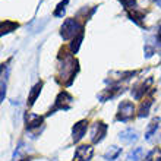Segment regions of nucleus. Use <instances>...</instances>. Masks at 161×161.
<instances>
[{
	"label": "nucleus",
	"instance_id": "nucleus-5",
	"mask_svg": "<svg viewBox=\"0 0 161 161\" xmlns=\"http://www.w3.org/2000/svg\"><path fill=\"white\" fill-rule=\"evenodd\" d=\"M107 133V125L103 122H95L92 126V132H91V141L92 144H98L101 142L103 138Z\"/></svg>",
	"mask_w": 161,
	"mask_h": 161
},
{
	"label": "nucleus",
	"instance_id": "nucleus-18",
	"mask_svg": "<svg viewBox=\"0 0 161 161\" xmlns=\"http://www.w3.org/2000/svg\"><path fill=\"white\" fill-rule=\"evenodd\" d=\"M120 153H122V149H120V148H117V147H111V148L108 149L106 154H104V158H106V160H108V161H114L116 158L120 155Z\"/></svg>",
	"mask_w": 161,
	"mask_h": 161
},
{
	"label": "nucleus",
	"instance_id": "nucleus-13",
	"mask_svg": "<svg viewBox=\"0 0 161 161\" xmlns=\"http://www.w3.org/2000/svg\"><path fill=\"white\" fill-rule=\"evenodd\" d=\"M82 40H84V31H80L79 34H78L76 37L72 40L70 46H69V50L72 51L73 54H76V53H78V50H79L80 44H82Z\"/></svg>",
	"mask_w": 161,
	"mask_h": 161
},
{
	"label": "nucleus",
	"instance_id": "nucleus-9",
	"mask_svg": "<svg viewBox=\"0 0 161 161\" xmlns=\"http://www.w3.org/2000/svg\"><path fill=\"white\" fill-rule=\"evenodd\" d=\"M151 84H153V79L149 78L147 82H141V84L135 85L133 89H132V95H133V98H135V100H141V98L145 95V92L148 91V86Z\"/></svg>",
	"mask_w": 161,
	"mask_h": 161
},
{
	"label": "nucleus",
	"instance_id": "nucleus-11",
	"mask_svg": "<svg viewBox=\"0 0 161 161\" xmlns=\"http://www.w3.org/2000/svg\"><path fill=\"white\" fill-rule=\"evenodd\" d=\"M127 16H129V19L130 21H133L135 24H138V25H144L142 24V19H145V12H142V10H127Z\"/></svg>",
	"mask_w": 161,
	"mask_h": 161
},
{
	"label": "nucleus",
	"instance_id": "nucleus-6",
	"mask_svg": "<svg viewBox=\"0 0 161 161\" xmlns=\"http://www.w3.org/2000/svg\"><path fill=\"white\" fill-rule=\"evenodd\" d=\"M92 154H94V148L91 145H80L75 151L73 161H89L92 158Z\"/></svg>",
	"mask_w": 161,
	"mask_h": 161
},
{
	"label": "nucleus",
	"instance_id": "nucleus-10",
	"mask_svg": "<svg viewBox=\"0 0 161 161\" xmlns=\"http://www.w3.org/2000/svg\"><path fill=\"white\" fill-rule=\"evenodd\" d=\"M120 141L125 142V144H133L136 139H138V133H136L133 129H126L120 133Z\"/></svg>",
	"mask_w": 161,
	"mask_h": 161
},
{
	"label": "nucleus",
	"instance_id": "nucleus-7",
	"mask_svg": "<svg viewBox=\"0 0 161 161\" xmlns=\"http://www.w3.org/2000/svg\"><path fill=\"white\" fill-rule=\"evenodd\" d=\"M86 129H88V120H80V122H78L76 125L73 126V129H72V138H73V142H75V144H76V142H79V141L84 138Z\"/></svg>",
	"mask_w": 161,
	"mask_h": 161
},
{
	"label": "nucleus",
	"instance_id": "nucleus-21",
	"mask_svg": "<svg viewBox=\"0 0 161 161\" xmlns=\"http://www.w3.org/2000/svg\"><path fill=\"white\" fill-rule=\"evenodd\" d=\"M158 40L161 41V28H160V31H158Z\"/></svg>",
	"mask_w": 161,
	"mask_h": 161
},
{
	"label": "nucleus",
	"instance_id": "nucleus-4",
	"mask_svg": "<svg viewBox=\"0 0 161 161\" xmlns=\"http://www.w3.org/2000/svg\"><path fill=\"white\" fill-rule=\"evenodd\" d=\"M135 116V106L130 101H122L117 110V116L116 120L117 122H129L130 119H133Z\"/></svg>",
	"mask_w": 161,
	"mask_h": 161
},
{
	"label": "nucleus",
	"instance_id": "nucleus-24",
	"mask_svg": "<svg viewBox=\"0 0 161 161\" xmlns=\"http://www.w3.org/2000/svg\"><path fill=\"white\" fill-rule=\"evenodd\" d=\"M155 2H157V0H155Z\"/></svg>",
	"mask_w": 161,
	"mask_h": 161
},
{
	"label": "nucleus",
	"instance_id": "nucleus-3",
	"mask_svg": "<svg viewBox=\"0 0 161 161\" xmlns=\"http://www.w3.org/2000/svg\"><path fill=\"white\" fill-rule=\"evenodd\" d=\"M72 101H73V97L68 92V91H62V92H59V95L56 97L54 106L50 108V111L47 113V116L53 114V113H56L57 110H69L70 106H72Z\"/></svg>",
	"mask_w": 161,
	"mask_h": 161
},
{
	"label": "nucleus",
	"instance_id": "nucleus-14",
	"mask_svg": "<svg viewBox=\"0 0 161 161\" xmlns=\"http://www.w3.org/2000/svg\"><path fill=\"white\" fill-rule=\"evenodd\" d=\"M18 26H19V24H18V22H13V21H9V19H6V21L2 22V35L12 32V31L16 30Z\"/></svg>",
	"mask_w": 161,
	"mask_h": 161
},
{
	"label": "nucleus",
	"instance_id": "nucleus-23",
	"mask_svg": "<svg viewBox=\"0 0 161 161\" xmlns=\"http://www.w3.org/2000/svg\"><path fill=\"white\" fill-rule=\"evenodd\" d=\"M42 2H44V0H40V3H42Z\"/></svg>",
	"mask_w": 161,
	"mask_h": 161
},
{
	"label": "nucleus",
	"instance_id": "nucleus-20",
	"mask_svg": "<svg viewBox=\"0 0 161 161\" xmlns=\"http://www.w3.org/2000/svg\"><path fill=\"white\" fill-rule=\"evenodd\" d=\"M119 2L125 6L126 10H129V9H130L132 6H135V3H136V0H119Z\"/></svg>",
	"mask_w": 161,
	"mask_h": 161
},
{
	"label": "nucleus",
	"instance_id": "nucleus-15",
	"mask_svg": "<svg viewBox=\"0 0 161 161\" xmlns=\"http://www.w3.org/2000/svg\"><path fill=\"white\" fill-rule=\"evenodd\" d=\"M158 123H160V119H154L153 122L148 125V129H147V132H145V139H151V136L157 132L158 129Z\"/></svg>",
	"mask_w": 161,
	"mask_h": 161
},
{
	"label": "nucleus",
	"instance_id": "nucleus-17",
	"mask_svg": "<svg viewBox=\"0 0 161 161\" xmlns=\"http://www.w3.org/2000/svg\"><path fill=\"white\" fill-rule=\"evenodd\" d=\"M151 104H153V100H151V98H149V100H145V101H142V104H141V107H139L138 117H145V116H148Z\"/></svg>",
	"mask_w": 161,
	"mask_h": 161
},
{
	"label": "nucleus",
	"instance_id": "nucleus-22",
	"mask_svg": "<svg viewBox=\"0 0 161 161\" xmlns=\"http://www.w3.org/2000/svg\"><path fill=\"white\" fill-rule=\"evenodd\" d=\"M155 3H157L158 6H160V8H161V0H157V2H155Z\"/></svg>",
	"mask_w": 161,
	"mask_h": 161
},
{
	"label": "nucleus",
	"instance_id": "nucleus-2",
	"mask_svg": "<svg viewBox=\"0 0 161 161\" xmlns=\"http://www.w3.org/2000/svg\"><path fill=\"white\" fill-rule=\"evenodd\" d=\"M80 31H84V26L79 24V21L75 18H69L63 22V25L60 28V35L64 41H68V40L75 38Z\"/></svg>",
	"mask_w": 161,
	"mask_h": 161
},
{
	"label": "nucleus",
	"instance_id": "nucleus-8",
	"mask_svg": "<svg viewBox=\"0 0 161 161\" xmlns=\"http://www.w3.org/2000/svg\"><path fill=\"white\" fill-rule=\"evenodd\" d=\"M42 120L44 117L38 114H34V113H28L25 116V123H26V129L28 130H34V129H38L42 125Z\"/></svg>",
	"mask_w": 161,
	"mask_h": 161
},
{
	"label": "nucleus",
	"instance_id": "nucleus-12",
	"mask_svg": "<svg viewBox=\"0 0 161 161\" xmlns=\"http://www.w3.org/2000/svg\"><path fill=\"white\" fill-rule=\"evenodd\" d=\"M41 88H42V82L40 80L38 84H35L34 86H32V89H31V94L30 97H28V106H32L35 101H37V98H38L40 92H41Z\"/></svg>",
	"mask_w": 161,
	"mask_h": 161
},
{
	"label": "nucleus",
	"instance_id": "nucleus-1",
	"mask_svg": "<svg viewBox=\"0 0 161 161\" xmlns=\"http://www.w3.org/2000/svg\"><path fill=\"white\" fill-rule=\"evenodd\" d=\"M59 60H63V63L59 66V75H57V80L60 84H64L66 86L73 82L75 76H76L79 66H78V60L73 57V53L69 51L66 53V50H62L59 54Z\"/></svg>",
	"mask_w": 161,
	"mask_h": 161
},
{
	"label": "nucleus",
	"instance_id": "nucleus-19",
	"mask_svg": "<svg viewBox=\"0 0 161 161\" xmlns=\"http://www.w3.org/2000/svg\"><path fill=\"white\" fill-rule=\"evenodd\" d=\"M144 155V149L142 148H135L129 155H127V160L129 161H139Z\"/></svg>",
	"mask_w": 161,
	"mask_h": 161
},
{
	"label": "nucleus",
	"instance_id": "nucleus-16",
	"mask_svg": "<svg viewBox=\"0 0 161 161\" xmlns=\"http://www.w3.org/2000/svg\"><path fill=\"white\" fill-rule=\"evenodd\" d=\"M68 3H69V0H62V2L56 6L53 15H54L56 18H63L64 12H66V6H68Z\"/></svg>",
	"mask_w": 161,
	"mask_h": 161
}]
</instances>
